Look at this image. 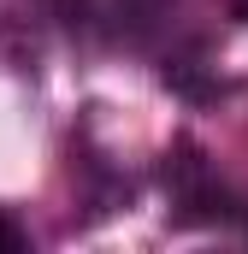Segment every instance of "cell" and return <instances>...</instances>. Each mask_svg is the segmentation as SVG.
I'll return each instance as SVG.
<instances>
[{"label": "cell", "mask_w": 248, "mask_h": 254, "mask_svg": "<svg viewBox=\"0 0 248 254\" xmlns=\"http://www.w3.org/2000/svg\"><path fill=\"white\" fill-rule=\"evenodd\" d=\"M24 249H30V237H24L12 219H0V254H24Z\"/></svg>", "instance_id": "7a4b0ae2"}, {"label": "cell", "mask_w": 248, "mask_h": 254, "mask_svg": "<svg viewBox=\"0 0 248 254\" xmlns=\"http://www.w3.org/2000/svg\"><path fill=\"white\" fill-rule=\"evenodd\" d=\"M172 195L195 207V219H237V201L219 190V178L207 172V160L195 148H178V160H172Z\"/></svg>", "instance_id": "6da1fadb"}]
</instances>
